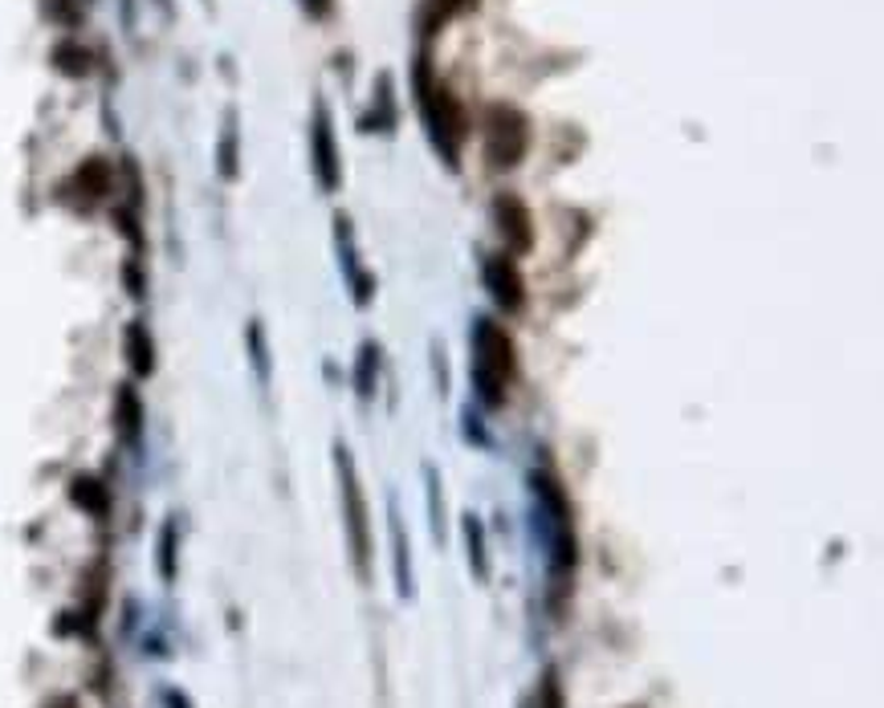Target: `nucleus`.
<instances>
[{"instance_id":"3","label":"nucleus","mask_w":884,"mask_h":708,"mask_svg":"<svg viewBox=\"0 0 884 708\" xmlns=\"http://www.w3.org/2000/svg\"><path fill=\"white\" fill-rule=\"evenodd\" d=\"M339 493H342V525H347V541H351V562H355L359 578H372V522H367V501L359 489L355 464L351 452L339 448Z\"/></svg>"},{"instance_id":"12","label":"nucleus","mask_w":884,"mask_h":708,"mask_svg":"<svg viewBox=\"0 0 884 708\" xmlns=\"http://www.w3.org/2000/svg\"><path fill=\"white\" fill-rule=\"evenodd\" d=\"M534 708H567L562 700V684H559V668H546L538 688H534Z\"/></svg>"},{"instance_id":"1","label":"nucleus","mask_w":884,"mask_h":708,"mask_svg":"<svg viewBox=\"0 0 884 708\" xmlns=\"http://www.w3.org/2000/svg\"><path fill=\"white\" fill-rule=\"evenodd\" d=\"M473 379H477V395L489 407L506 403V391L513 383V342L489 318H482L473 330Z\"/></svg>"},{"instance_id":"13","label":"nucleus","mask_w":884,"mask_h":708,"mask_svg":"<svg viewBox=\"0 0 884 708\" xmlns=\"http://www.w3.org/2000/svg\"><path fill=\"white\" fill-rule=\"evenodd\" d=\"M119 403H123V419H119V428H123L126 440H135V431H140V403H135V395H131V391H123V395H119Z\"/></svg>"},{"instance_id":"16","label":"nucleus","mask_w":884,"mask_h":708,"mask_svg":"<svg viewBox=\"0 0 884 708\" xmlns=\"http://www.w3.org/2000/svg\"><path fill=\"white\" fill-rule=\"evenodd\" d=\"M372 363H375V346H363V358H359V391L372 395Z\"/></svg>"},{"instance_id":"17","label":"nucleus","mask_w":884,"mask_h":708,"mask_svg":"<svg viewBox=\"0 0 884 708\" xmlns=\"http://www.w3.org/2000/svg\"><path fill=\"white\" fill-rule=\"evenodd\" d=\"M171 538H175V534H171V525H168L164 538H159V550H164V554H159V570H164V578L175 574V562H171Z\"/></svg>"},{"instance_id":"8","label":"nucleus","mask_w":884,"mask_h":708,"mask_svg":"<svg viewBox=\"0 0 884 708\" xmlns=\"http://www.w3.org/2000/svg\"><path fill=\"white\" fill-rule=\"evenodd\" d=\"M314 168H318V180H323L326 187L339 184V168H335V143H330L326 114H318V123H314Z\"/></svg>"},{"instance_id":"19","label":"nucleus","mask_w":884,"mask_h":708,"mask_svg":"<svg viewBox=\"0 0 884 708\" xmlns=\"http://www.w3.org/2000/svg\"><path fill=\"white\" fill-rule=\"evenodd\" d=\"M46 708H78V700H74V696H58V700H49Z\"/></svg>"},{"instance_id":"15","label":"nucleus","mask_w":884,"mask_h":708,"mask_svg":"<svg viewBox=\"0 0 884 708\" xmlns=\"http://www.w3.org/2000/svg\"><path fill=\"white\" fill-rule=\"evenodd\" d=\"M58 65H62L65 74H86V53H82V49L62 46L58 49Z\"/></svg>"},{"instance_id":"6","label":"nucleus","mask_w":884,"mask_h":708,"mask_svg":"<svg viewBox=\"0 0 884 708\" xmlns=\"http://www.w3.org/2000/svg\"><path fill=\"white\" fill-rule=\"evenodd\" d=\"M485 281H489V293H494V302L501 309H522V278H518V269H513V261H506V257H494V261H485Z\"/></svg>"},{"instance_id":"18","label":"nucleus","mask_w":884,"mask_h":708,"mask_svg":"<svg viewBox=\"0 0 884 708\" xmlns=\"http://www.w3.org/2000/svg\"><path fill=\"white\" fill-rule=\"evenodd\" d=\"M433 4H436V9H440V21H445V16H449V13H457V9H465L469 0H433Z\"/></svg>"},{"instance_id":"4","label":"nucleus","mask_w":884,"mask_h":708,"mask_svg":"<svg viewBox=\"0 0 884 708\" xmlns=\"http://www.w3.org/2000/svg\"><path fill=\"white\" fill-rule=\"evenodd\" d=\"M420 107H424V119L433 126L436 143L445 147V155H457V143L465 139V114L449 94V86L433 82L428 70H420Z\"/></svg>"},{"instance_id":"10","label":"nucleus","mask_w":884,"mask_h":708,"mask_svg":"<svg viewBox=\"0 0 884 708\" xmlns=\"http://www.w3.org/2000/svg\"><path fill=\"white\" fill-rule=\"evenodd\" d=\"M465 538H469V566H473V574L477 578H489V558H485V529L482 522L469 513L465 517Z\"/></svg>"},{"instance_id":"2","label":"nucleus","mask_w":884,"mask_h":708,"mask_svg":"<svg viewBox=\"0 0 884 708\" xmlns=\"http://www.w3.org/2000/svg\"><path fill=\"white\" fill-rule=\"evenodd\" d=\"M534 493H538V525L546 534V550H550V574L555 578H571L574 574V529H571V505L559 480L534 477Z\"/></svg>"},{"instance_id":"7","label":"nucleus","mask_w":884,"mask_h":708,"mask_svg":"<svg viewBox=\"0 0 884 708\" xmlns=\"http://www.w3.org/2000/svg\"><path fill=\"white\" fill-rule=\"evenodd\" d=\"M494 216H497V229H501V236H506V245H510L513 253L530 248V212L522 208V200L501 196V200L494 204Z\"/></svg>"},{"instance_id":"14","label":"nucleus","mask_w":884,"mask_h":708,"mask_svg":"<svg viewBox=\"0 0 884 708\" xmlns=\"http://www.w3.org/2000/svg\"><path fill=\"white\" fill-rule=\"evenodd\" d=\"M74 501L90 505L94 513H102V509H107V493L98 489V480H78V489H74Z\"/></svg>"},{"instance_id":"11","label":"nucleus","mask_w":884,"mask_h":708,"mask_svg":"<svg viewBox=\"0 0 884 708\" xmlns=\"http://www.w3.org/2000/svg\"><path fill=\"white\" fill-rule=\"evenodd\" d=\"M126 351H131V367L140 370V375H147V370L156 367V358H152V339H147L143 326H131V330H126Z\"/></svg>"},{"instance_id":"5","label":"nucleus","mask_w":884,"mask_h":708,"mask_svg":"<svg viewBox=\"0 0 884 708\" xmlns=\"http://www.w3.org/2000/svg\"><path fill=\"white\" fill-rule=\"evenodd\" d=\"M485 151L494 168H513L526 155V123L510 107H494L485 119Z\"/></svg>"},{"instance_id":"9","label":"nucleus","mask_w":884,"mask_h":708,"mask_svg":"<svg viewBox=\"0 0 884 708\" xmlns=\"http://www.w3.org/2000/svg\"><path fill=\"white\" fill-rule=\"evenodd\" d=\"M391 546H396V586H400V599H412V558H408V538H403V525L391 509Z\"/></svg>"}]
</instances>
